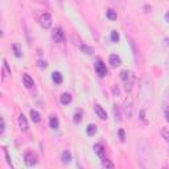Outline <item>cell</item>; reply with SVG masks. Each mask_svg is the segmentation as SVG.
Masks as SVG:
<instances>
[{
  "label": "cell",
  "instance_id": "cell-1",
  "mask_svg": "<svg viewBox=\"0 0 169 169\" xmlns=\"http://www.w3.org/2000/svg\"><path fill=\"white\" fill-rule=\"evenodd\" d=\"M120 78H122V81L124 82L125 90L131 91L132 90V86H134V83H135V75H134V73L130 72V70H123V72H120Z\"/></svg>",
  "mask_w": 169,
  "mask_h": 169
},
{
  "label": "cell",
  "instance_id": "cell-2",
  "mask_svg": "<svg viewBox=\"0 0 169 169\" xmlns=\"http://www.w3.org/2000/svg\"><path fill=\"white\" fill-rule=\"evenodd\" d=\"M95 72H97V74L99 75L100 78L106 77V74H107V67L103 63L102 60H98L97 61V63H95Z\"/></svg>",
  "mask_w": 169,
  "mask_h": 169
},
{
  "label": "cell",
  "instance_id": "cell-3",
  "mask_svg": "<svg viewBox=\"0 0 169 169\" xmlns=\"http://www.w3.org/2000/svg\"><path fill=\"white\" fill-rule=\"evenodd\" d=\"M24 161H25V164L28 167H33V165L37 164V156L33 152H27L25 156H24Z\"/></svg>",
  "mask_w": 169,
  "mask_h": 169
},
{
  "label": "cell",
  "instance_id": "cell-4",
  "mask_svg": "<svg viewBox=\"0 0 169 169\" xmlns=\"http://www.w3.org/2000/svg\"><path fill=\"white\" fill-rule=\"evenodd\" d=\"M63 30L60 28V27H57V28L53 29V32H52V38H53L54 42H62L63 41Z\"/></svg>",
  "mask_w": 169,
  "mask_h": 169
},
{
  "label": "cell",
  "instance_id": "cell-5",
  "mask_svg": "<svg viewBox=\"0 0 169 169\" xmlns=\"http://www.w3.org/2000/svg\"><path fill=\"white\" fill-rule=\"evenodd\" d=\"M40 24H41V27H42V28H45V29L50 28V25H52V16L49 13H44L41 16Z\"/></svg>",
  "mask_w": 169,
  "mask_h": 169
},
{
  "label": "cell",
  "instance_id": "cell-6",
  "mask_svg": "<svg viewBox=\"0 0 169 169\" xmlns=\"http://www.w3.org/2000/svg\"><path fill=\"white\" fill-rule=\"evenodd\" d=\"M94 110H95V112H97V115L99 116L100 119H107V112L104 111V110L102 108V106H99V104H95V107H94Z\"/></svg>",
  "mask_w": 169,
  "mask_h": 169
},
{
  "label": "cell",
  "instance_id": "cell-7",
  "mask_svg": "<svg viewBox=\"0 0 169 169\" xmlns=\"http://www.w3.org/2000/svg\"><path fill=\"white\" fill-rule=\"evenodd\" d=\"M110 63H111V66L112 67H116V66H119L122 63V60H120V57L119 56H116V54H111L110 56Z\"/></svg>",
  "mask_w": 169,
  "mask_h": 169
},
{
  "label": "cell",
  "instance_id": "cell-8",
  "mask_svg": "<svg viewBox=\"0 0 169 169\" xmlns=\"http://www.w3.org/2000/svg\"><path fill=\"white\" fill-rule=\"evenodd\" d=\"M19 125L23 131L28 130V122H27V118L23 115V114H20V116H19Z\"/></svg>",
  "mask_w": 169,
  "mask_h": 169
},
{
  "label": "cell",
  "instance_id": "cell-9",
  "mask_svg": "<svg viewBox=\"0 0 169 169\" xmlns=\"http://www.w3.org/2000/svg\"><path fill=\"white\" fill-rule=\"evenodd\" d=\"M49 125H50V128H52V130H57V128H58V125H60V123H58L57 116L50 115V118H49Z\"/></svg>",
  "mask_w": 169,
  "mask_h": 169
},
{
  "label": "cell",
  "instance_id": "cell-10",
  "mask_svg": "<svg viewBox=\"0 0 169 169\" xmlns=\"http://www.w3.org/2000/svg\"><path fill=\"white\" fill-rule=\"evenodd\" d=\"M52 79H53V82L56 85H60L62 82V74L60 72H53L52 73Z\"/></svg>",
  "mask_w": 169,
  "mask_h": 169
},
{
  "label": "cell",
  "instance_id": "cell-11",
  "mask_svg": "<svg viewBox=\"0 0 169 169\" xmlns=\"http://www.w3.org/2000/svg\"><path fill=\"white\" fill-rule=\"evenodd\" d=\"M23 79H24V85H25V87H28V89L33 87V85H35V82H33L32 77H29L28 74H24Z\"/></svg>",
  "mask_w": 169,
  "mask_h": 169
},
{
  "label": "cell",
  "instance_id": "cell-12",
  "mask_svg": "<svg viewBox=\"0 0 169 169\" xmlns=\"http://www.w3.org/2000/svg\"><path fill=\"white\" fill-rule=\"evenodd\" d=\"M60 102L62 104H69L70 102H72V95H70L69 93L62 94L61 95V98H60Z\"/></svg>",
  "mask_w": 169,
  "mask_h": 169
},
{
  "label": "cell",
  "instance_id": "cell-13",
  "mask_svg": "<svg viewBox=\"0 0 169 169\" xmlns=\"http://www.w3.org/2000/svg\"><path fill=\"white\" fill-rule=\"evenodd\" d=\"M12 50H13V53H15V56L16 57H23V49H21V46L19 44L12 45Z\"/></svg>",
  "mask_w": 169,
  "mask_h": 169
},
{
  "label": "cell",
  "instance_id": "cell-14",
  "mask_svg": "<svg viewBox=\"0 0 169 169\" xmlns=\"http://www.w3.org/2000/svg\"><path fill=\"white\" fill-rule=\"evenodd\" d=\"M30 118H32L33 122L38 123L40 120H41V116H40V114L37 111H35V110H30Z\"/></svg>",
  "mask_w": 169,
  "mask_h": 169
},
{
  "label": "cell",
  "instance_id": "cell-15",
  "mask_svg": "<svg viewBox=\"0 0 169 169\" xmlns=\"http://www.w3.org/2000/svg\"><path fill=\"white\" fill-rule=\"evenodd\" d=\"M94 151H95V153H97L98 156H100V157H103V145L102 144H95L94 145Z\"/></svg>",
  "mask_w": 169,
  "mask_h": 169
},
{
  "label": "cell",
  "instance_id": "cell-16",
  "mask_svg": "<svg viewBox=\"0 0 169 169\" xmlns=\"http://www.w3.org/2000/svg\"><path fill=\"white\" fill-rule=\"evenodd\" d=\"M81 50L83 52V53L89 54V56H91V54L94 53V49L91 46H89V45H81Z\"/></svg>",
  "mask_w": 169,
  "mask_h": 169
},
{
  "label": "cell",
  "instance_id": "cell-17",
  "mask_svg": "<svg viewBox=\"0 0 169 169\" xmlns=\"http://www.w3.org/2000/svg\"><path fill=\"white\" fill-rule=\"evenodd\" d=\"M62 161L65 162V164H69V162L72 161V155H70L69 151H65V152L62 153Z\"/></svg>",
  "mask_w": 169,
  "mask_h": 169
},
{
  "label": "cell",
  "instance_id": "cell-18",
  "mask_svg": "<svg viewBox=\"0 0 169 169\" xmlns=\"http://www.w3.org/2000/svg\"><path fill=\"white\" fill-rule=\"evenodd\" d=\"M102 165H103L104 169H114V164L110 161L108 159H103L102 160Z\"/></svg>",
  "mask_w": 169,
  "mask_h": 169
},
{
  "label": "cell",
  "instance_id": "cell-19",
  "mask_svg": "<svg viewBox=\"0 0 169 169\" xmlns=\"http://www.w3.org/2000/svg\"><path fill=\"white\" fill-rule=\"evenodd\" d=\"M97 125L95 124H89L87 125V135L89 136H93V135H95V132H97Z\"/></svg>",
  "mask_w": 169,
  "mask_h": 169
},
{
  "label": "cell",
  "instance_id": "cell-20",
  "mask_svg": "<svg viewBox=\"0 0 169 169\" xmlns=\"http://www.w3.org/2000/svg\"><path fill=\"white\" fill-rule=\"evenodd\" d=\"M124 110H125V114H127V116L128 118H131V115H132V112H131V110H132V104L130 100H125V106H124Z\"/></svg>",
  "mask_w": 169,
  "mask_h": 169
},
{
  "label": "cell",
  "instance_id": "cell-21",
  "mask_svg": "<svg viewBox=\"0 0 169 169\" xmlns=\"http://www.w3.org/2000/svg\"><path fill=\"white\" fill-rule=\"evenodd\" d=\"M106 15H107V17H108L110 20H116V17H118V16H116V12L114 10H108Z\"/></svg>",
  "mask_w": 169,
  "mask_h": 169
},
{
  "label": "cell",
  "instance_id": "cell-22",
  "mask_svg": "<svg viewBox=\"0 0 169 169\" xmlns=\"http://www.w3.org/2000/svg\"><path fill=\"white\" fill-rule=\"evenodd\" d=\"M119 33L116 32V30H111V40L112 42H119Z\"/></svg>",
  "mask_w": 169,
  "mask_h": 169
},
{
  "label": "cell",
  "instance_id": "cell-23",
  "mask_svg": "<svg viewBox=\"0 0 169 169\" xmlns=\"http://www.w3.org/2000/svg\"><path fill=\"white\" fill-rule=\"evenodd\" d=\"M82 120V111L81 110H78V111L75 112V115H74V123H79Z\"/></svg>",
  "mask_w": 169,
  "mask_h": 169
},
{
  "label": "cell",
  "instance_id": "cell-24",
  "mask_svg": "<svg viewBox=\"0 0 169 169\" xmlns=\"http://www.w3.org/2000/svg\"><path fill=\"white\" fill-rule=\"evenodd\" d=\"M161 135L162 137H164L167 141H169V130H167V128H162L161 130Z\"/></svg>",
  "mask_w": 169,
  "mask_h": 169
},
{
  "label": "cell",
  "instance_id": "cell-25",
  "mask_svg": "<svg viewBox=\"0 0 169 169\" xmlns=\"http://www.w3.org/2000/svg\"><path fill=\"white\" fill-rule=\"evenodd\" d=\"M3 66H4V72H7L8 75H11V69L8 67V63H7V61L5 60H3Z\"/></svg>",
  "mask_w": 169,
  "mask_h": 169
},
{
  "label": "cell",
  "instance_id": "cell-26",
  "mask_svg": "<svg viewBox=\"0 0 169 169\" xmlns=\"http://www.w3.org/2000/svg\"><path fill=\"white\" fill-rule=\"evenodd\" d=\"M3 152H4L5 157H7V162H8V164H10L11 167H12V162H11V157H10V155H8V151H7V148H5V147H4V148H3Z\"/></svg>",
  "mask_w": 169,
  "mask_h": 169
},
{
  "label": "cell",
  "instance_id": "cell-27",
  "mask_svg": "<svg viewBox=\"0 0 169 169\" xmlns=\"http://www.w3.org/2000/svg\"><path fill=\"white\" fill-rule=\"evenodd\" d=\"M114 112H115V118H118V120H120V112H119V108L118 106H114Z\"/></svg>",
  "mask_w": 169,
  "mask_h": 169
},
{
  "label": "cell",
  "instance_id": "cell-28",
  "mask_svg": "<svg viewBox=\"0 0 169 169\" xmlns=\"http://www.w3.org/2000/svg\"><path fill=\"white\" fill-rule=\"evenodd\" d=\"M46 66H48V63L45 62V61H38V67H41V69H45Z\"/></svg>",
  "mask_w": 169,
  "mask_h": 169
},
{
  "label": "cell",
  "instance_id": "cell-29",
  "mask_svg": "<svg viewBox=\"0 0 169 169\" xmlns=\"http://www.w3.org/2000/svg\"><path fill=\"white\" fill-rule=\"evenodd\" d=\"M4 130H5V122H4V119L1 118V130H0V134H3Z\"/></svg>",
  "mask_w": 169,
  "mask_h": 169
},
{
  "label": "cell",
  "instance_id": "cell-30",
  "mask_svg": "<svg viewBox=\"0 0 169 169\" xmlns=\"http://www.w3.org/2000/svg\"><path fill=\"white\" fill-rule=\"evenodd\" d=\"M140 119L145 122V111H144V110H141V111H140Z\"/></svg>",
  "mask_w": 169,
  "mask_h": 169
},
{
  "label": "cell",
  "instance_id": "cell-31",
  "mask_svg": "<svg viewBox=\"0 0 169 169\" xmlns=\"http://www.w3.org/2000/svg\"><path fill=\"white\" fill-rule=\"evenodd\" d=\"M119 136H120V140H122V141L124 140V136H125V134H124V131H123V130H119Z\"/></svg>",
  "mask_w": 169,
  "mask_h": 169
},
{
  "label": "cell",
  "instance_id": "cell-32",
  "mask_svg": "<svg viewBox=\"0 0 169 169\" xmlns=\"http://www.w3.org/2000/svg\"><path fill=\"white\" fill-rule=\"evenodd\" d=\"M165 119L167 122H169V110H165Z\"/></svg>",
  "mask_w": 169,
  "mask_h": 169
},
{
  "label": "cell",
  "instance_id": "cell-33",
  "mask_svg": "<svg viewBox=\"0 0 169 169\" xmlns=\"http://www.w3.org/2000/svg\"><path fill=\"white\" fill-rule=\"evenodd\" d=\"M165 20H167L168 23H169V12H167V13H165Z\"/></svg>",
  "mask_w": 169,
  "mask_h": 169
},
{
  "label": "cell",
  "instance_id": "cell-34",
  "mask_svg": "<svg viewBox=\"0 0 169 169\" xmlns=\"http://www.w3.org/2000/svg\"><path fill=\"white\" fill-rule=\"evenodd\" d=\"M164 45H169V38H164Z\"/></svg>",
  "mask_w": 169,
  "mask_h": 169
},
{
  "label": "cell",
  "instance_id": "cell-35",
  "mask_svg": "<svg viewBox=\"0 0 169 169\" xmlns=\"http://www.w3.org/2000/svg\"><path fill=\"white\" fill-rule=\"evenodd\" d=\"M168 66H169V61H168Z\"/></svg>",
  "mask_w": 169,
  "mask_h": 169
}]
</instances>
